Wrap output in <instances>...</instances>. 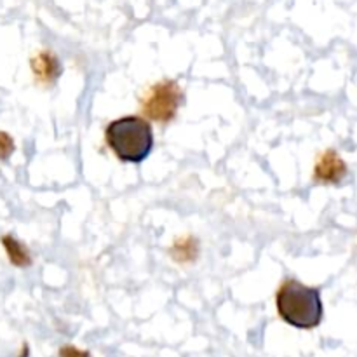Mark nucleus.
<instances>
[{
    "mask_svg": "<svg viewBox=\"0 0 357 357\" xmlns=\"http://www.w3.org/2000/svg\"><path fill=\"white\" fill-rule=\"evenodd\" d=\"M275 309L279 317L298 330H314L323 321V300L317 288L296 279H286L275 293Z\"/></svg>",
    "mask_w": 357,
    "mask_h": 357,
    "instance_id": "nucleus-1",
    "label": "nucleus"
},
{
    "mask_svg": "<svg viewBox=\"0 0 357 357\" xmlns=\"http://www.w3.org/2000/svg\"><path fill=\"white\" fill-rule=\"evenodd\" d=\"M105 142L119 160L139 164L152 153L153 131L146 119L128 115L110 122L105 131Z\"/></svg>",
    "mask_w": 357,
    "mask_h": 357,
    "instance_id": "nucleus-2",
    "label": "nucleus"
},
{
    "mask_svg": "<svg viewBox=\"0 0 357 357\" xmlns=\"http://www.w3.org/2000/svg\"><path fill=\"white\" fill-rule=\"evenodd\" d=\"M183 101V93L174 80H160L142 100L143 114L152 121L167 124L176 117L180 105Z\"/></svg>",
    "mask_w": 357,
    "mask_h": 357,
    "instance_id": "nucleus-3",
    "label": "nucleus"
},
{
    "mask_svg": "<svg viewBox=\"0 0 357 357\" xmlns=\"http://www.w3.org/2000/svg\"><path fill=\"white\" fill-rule=\"evenodd\" d=\"M345 174H347V164L342 160V157L335 150H326L314 167V180L317 183H340Z\"/></svg>",
    "mask_w": 357,
    "mask_h": 357,
    "instance_id": "nucleus-4",
    "label": "nucleus"
},
{
    "mask_svg": "<svg viewBox=\"0 0 357 357\" xmlns=\"http://www.w3.org/2000/svg\"><path fill=\"white\" fill-rule=\"evenodd\" d=\"M31 72L40 84H52L61 75V65L52 52L42 51L31 59Z\"/></svg>",
    "mask_w": 357,
    "mask_h": 357,
    "instance_id": "nucleus-5",
    "label": "nucleus"
},
{
    "mask_svg": "<svg viewBox=\"0 0 357 357\" xmlns=\"http://www.w3.org/2000/svg\"><path fill=\"white\" fill-rule=\"evenodd\" d=\"M2 246L3 250H6L7 258H9V261L14 265V267H20V268L30 267L31 255L30 251H28V248L24 246L21 241H17L16 237L7 234V236L2 237Z\"/></svg>",
    "mask_w": 357,
    "mask_h": 357,
    "instance_id": "nucleus-6",
    "label": "nucleus"
},
{
    "mask_svg": "<svg viewBox=\"0 0 357 357\" xmlns=\"http://www.w3.org/2000/svg\"><path fill=\"white\" fill-rule=\"evenodd\" d=\"M199 255V243L194 237H183V239H178L174 243V246L171 248V257L174 261H180V264H188V261H194Z\"/></svg>",
    "mask_w": 357,
    "mask_h": 357,
    "instance_id": "nucleus-7",
    "label": "nucleus"
},
{
    "mask_svg": "<svg viewBox=\"0 0 357 357\" xmlns=\"http://www.w3.org/2000/svg\"><path fill=\"white\" fill-rule=\"evenodd\" d=\"M14 152V139L9 132L0 131V160H7Z\"/></svg>",
    "mask_w": 357,
    "mask_h": 357,
    "instance_id": "nucleus-8",
    "label": "nucleus"
},
{
    "mask_svg": "<svg viewBox=\"0 0 357 357\" xmlns=\"http://www.w3.org/2000/svg\"><path fill=\"white\" fill-rule=\"evenodd\" d=\"M59 357H93L87 351H80L75 345H63L59 349Z\"/></svg>",
    "mask_w": 357,
    "mask_h": 357,
    "instance_id": "nucleus-9",
    "label": "nucleus"
}]
</instances>
